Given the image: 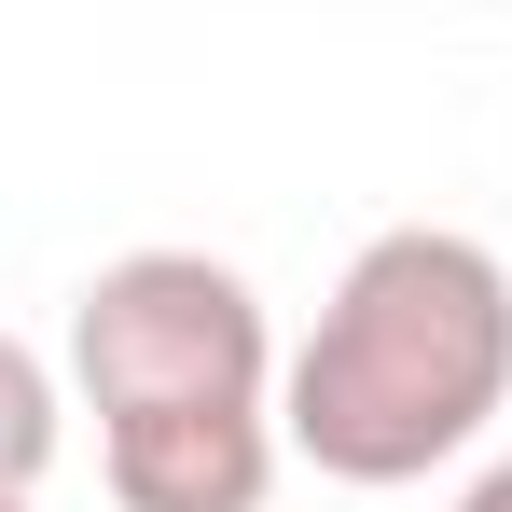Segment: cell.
<instances>
[{
  "label": "cell",
  "instance_id": "obj_1",
  "mask_svg": "<svg viewBox=\"0 0 512 512\" xmlns=\"http://www.w3.org/2000/svg\"><path fill=\"white\" fill-rule=\"evenodd\" d=\"M512 402V263L457 222H388L277 360V429L333 485H429Z\"/></svg>",
  "mask_w": 512,
  "mask_h": 512
},
{
  "label": "cell",
  "instance_id": "obj_2",
  "mask_svg": "<svg viewBox=\"0 0 512 512\" xmlns=\"http://www.w3.org/2000/svg\"><path fill=\"white\" fill-rule=\"evenodd\" d=\"M70 388L111 416H180V402H277V333L263 291L208 250H125L70 305Z\"/></svg>",
  "mask_w": 512,
  "mask_h": 512
},
{
  "label": "cell",
  "instance_id": "obj_3",
  "mask_svg": "<svg viewBox=\"0 0 512 512\" xmlns=\"http://www.w3.org/2000/svg\"><path fill=\"white\" fill-rule=\"evenodd\" d=\"M277 457H291L277 402H180V416H111L97 429V471H111L125 512H263Z\"/></svg>",
  "mask_w": 512,
  "mask_h": 512
},
{
  "label": "cell",
  "instance_id": "obj_4",
  "mask_svg": "<svg viewBox=\"0 0 512 512\" xmlns=\"http://www.w3.org/2000/svg\"><path fill=\"white\" fill-rule=\"evenodd\" d=\"M42 471H56V360L0 333V499H28Z\"/></svg>",
  "mask_w": 512,
  "mask_h": 512
},
{
  "label": "cell",
  "instance_id": "obj_5",
  "mask_svg": "<svg viewBox=\"0 0 512 512\" xmlns=\"http://www.w3.org/2000/svg\"><path fill=\"white\" fill-rule=\"evenodd\" d=\"M457 512H512V457H499V471H485V485H471Z\"/></svg>",
  "mask_w": 512,
  "mask_h": 512
},
{
  "label": "cell",
  "instance_id": "obj_6",
  "mask_svg": "<svg viewBox=\"0 0 512 512\" xmlns=\"http://www.w3.org/2000/svg\"><path fill=\"white\" fill-rule=\"evenodd\" d=\"M0 512H28V499H0Z\"/></svg>",
  "mask_w": 512,
  "mask_h": 512
}]
</instances>
